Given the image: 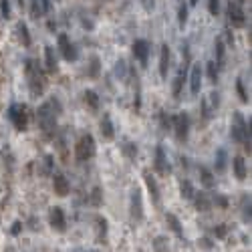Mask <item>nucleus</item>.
I'll use <instances>...</instances> for the list:
<instances>
[{"label":"nucleus","instance_id":"3","mask_svg":"<svg viewBox=\"0 0 252 252\" xmlns=\"http://www.w3.org/2000/svg\"><path fill=\"white\" fill-rule=\"evenodd\" d=\"M24 71H26V79H28L30 95H32V97L43 95V91H45V75H43V71L39 69V65L32 61V59H26Z\"/></svg>","mask_w":252,"mask_h":252},{"label":"nucleus","instance_id":"9","mask_svg":"<svg viewBox=\"0 0 252 252\" xmlns=\"http://www.w3.org/2000/svg\"><path fill=\"white\" fill-rule=\"evenodd\" d=\"M228 19H230L232 26H244L246 14H244V10H242V6L238 2H232V0L228 2Z\"/></svg>","mask_w":252,"mask_h":252},{"label":"nucleus","instance_id":"13","mask_svg":"<svg viewBox=\"0 0 252 252\" xmlns=\"http://www.w3.org/2000/svg\"><path fill=\"white\" fill-rule=\"evenodd\" d=\"M200 89H202V67L200 63H196L190 69V91L192 95H200Z\"/></svg>","mask_w":252,"mask_h":252},{"label":"nucleus","instance_id":"39","mask_svg":"<svg viewBox=\"0 0 252 252\" xmlns=\"http://www.w3.org/2000/svg\"><path fill=\"white\" fill-rule=\"evenodd\" d=\"M208 10L212 16H218V12H220V0H208Z\"/></svg>","mask_w":252,"mask_h":252},{"label":"nucleus","instance_id":"17","mask_svg":"<svg viewBox=\"0 0 252 252\" xmlns=\"http://www.w3.org/2000/svg\"><path fill=\"white\" fill-rule=\"evenodd\" d=\"M167 71H170V46L161 45V53H160V75H161V79L167 77Z\"/></svg>","mask_w":252,"mask_h":252},{"label":"nucleus","instance_id":"50","mask_svg":"<svg viewBox=\"0 0 252 252\" xmlns=\"http://www.w3.org/2000/svg\"><path fill=\"white\" fill-rule=\"evenodd\" d=\"M236 2H238V4H242V2H246V0H236Z\"/></svg>","mask_w":252,"mask_h":252},{"label":"nucleus","instance_id":"16","mask_svg":"<svg viewBox=\"0 0 252 252\" xmlns=\"http://www.w3.org/2000/svg\"><path fill=\"white\" fill-rule=\"evenodd\" d=\"M186 79H188V65H182V67H180V71H178V75H176V81H174V89H172V93H174L176 99H180Z\"/></svg>","mask_w":252,"mask_h":252},{"label":"nucleus","instance_id":"23","mask_svg":"<svg viewBox=\"0 0 252 252\" xmlns=\"http://www.w3.org/2000/svg\"><path fill=\"white\" fill-rule=\"evenodd\" d=\"M45 63H46V71L55 73L59 69L57 65V57H55V48L53 46H45Z\"/></svg>","mask_w":252,"mask_h":252},{"label":"nucleus","instance_id":"35","mask_svg":"<svg viewBox=\"0 0 252 252\" xmlns=\"http://www.w3.org/2000/svg\"><path fill=\"white\" fill-rule=\"evenodd\" d=\"M202 113H204V119H210L212 113H216V111H214V109L208 105V97L202 99Z\"/></svg>","mask_w":252,"mask_h":252},{"label":"nucleus","instance_id":"43","mask_svg":"<svg viewBox=\"0 0 252 252\" xmlns=\"http://www.w3.org/2000/svg\"><path fill=\"white\" fill-rule=\"evenodd\" d=\"M160 123H161V127H163V129H167V127L172 125V119L167 117V113H165V111H160Z\"/></svg>","mask_w":252,"mask_h":252},{"label":"nucleus","instance_id":"44","mask_svg":"<svg viewBox=\"0 0 252 252\" xmlns=\"http://www.w3.org/2000/svg\"><path fill=\"white\" fill-rule=\"evenodd\" d=\"M212 202H214L216 206H220V208H226V206H228V200H226L224 196H220V194H216V196L212 198Z\"/></svg>","mask_w":252,"mask_h":252},{"label":"nucleus","instance_id":"30","mask_svg":"<svg viewBox=\"0 0 252 252\" xmlns=\"http://www.w3.org/2000/svg\"><path fill=\"white\" fill-rule=\"evenodd\" d=\"M121 149H123V154H125L129 160H133V158L137 156V145H136V143H131V141H123Z\"/></svg>","mask_w":252,"mask_h":252},{"label":"nucleus","instance_id":"5","mask_svg":"<svg viewBox=\"0 0 252 252\" xmlns=\"http://www.w3.org/2000/svg\"><path fill=\"white\" fill-rule=\"evenodd\" d=\"M8 119L12 121V125L19 129V131H26L28 127V113H26V105H21V103H14L8 107Z\"/></svg>","mask_w":252,"mask_h":252},{"label":"nucleus","instance_id":"36","mask_svg":"<svg viewBox=\"0 0 252 252\" xmlns=\"http://www.w3.org/2000/svg\"><path fill=\"white\" fill-rule=\"evenodd\" d=\"M236 91H238V95H240V101H242V103H248V93L244 91V83H242V79L236 81Z\"/></svg>","mask_w":252,"mask_h":252},{"label":"nucleus","instance_id":"31","mask_svg":"<svg viewBox=\"0 0 252 252\" xmlns=\"http://www.w3.org/2000/svg\"><path fill=\"white\" fill-rule=\"evenodd\" d=\"M91 204H93L95 208H99L101 204H103V194H101V188H99V186H95L93 192H91Z\"/></svg>","mask_w":252,"mask_h":252},{"label":"nucleus","instance_id":"24","mask_svg":"<svg viewBox=\"0 0 252 252\" xmlns=\"http://www.w3.org/2000/svg\"><path fill=\"white\" fill-rule=\"evenodd\" d=\"M180 192H182V198L192 200L194 194H196V188H194V183H192L190 180H182V182H180Z\"/></svg>","mask_w":252,"mask_h":252},{"label":"nucleus","instance_id":"40","mask_svg":"<svg viewBox=\"0 0 252 252\" xmlns=\"http://www.w3.org/2000/svg\"><path fill=\"white\" fill-rule=\"evenodd\" d=\"M178 21H180V24L183 26V24H186L188 23V8L186 6H180V10H178Z\"/></svg>","mask_w":252,"mask_h":252},{"label":"nucleus","instance_id":"14","mask_svg":"<svg viewBox=\"0 0 252 252\" xmlns=\"http://www.w3.org/2000/svg\"><path fill=\"white\" fill-rule=\"evenodd\" d=\"M53 188H55L57 196L65 198V196H69V192H71V183H69V180H67L63 174H55L53 176Z\"/></svg>","mask_w":252,"mask_h":252},{"label":"nucleus","instance_id":"15","mask_svg":"<svg viewBox=\"0 0 252 252\" xmlns=\"http://www.w3.org/2000/svg\"><path fill=\"white\" fill-rule=\"evenodd\" d=\"M154 165H156V170H158L160 174H170V172H172V167H170V163H167L165 151H163L161 145L156 147V161H154Z\"/></svg>","mask_w":252,"mask_h":252},{"label":"nucleus","instance_id":"4","mask_svg":"<svg viewBox=\"0 0 252 252\" xmlns=\"http://www.w3.org/2000/svg\"><path fill=\"white\" fill-rule=\"evenodd\" d=\"M97 154V145H95V139L91 133H85V136H81V139L77 141L75 145V158L79 161H89L93 160Z\"/></svg>","mask_w":252,"mask_h":252},{"label":"nucleus","instance_id":"32","mask_svg":"<svg viewBox=\"0 0 252 252\" xmlns=\"http://www.w3.org/2000/svg\"><path fill=\"white\" fill-rule=\"evenodd\" d=\"M206 71H208V79H210L212 83H218V65H216L214 61L206 63Z\"/></svg>","mask_w":252,"mask_h":252},{"label":"nucleus","instance_id":"22","mask_svg":"<svg viewBox=\"0 0 252 252\" xmlns=\"http://www.w3.org/2000/svg\"><path fill=\"white\" fill-rule=\"evenodd\" d=\"M101 136H103L105 139L115 137V127H113V121H111V117L107 113L103 115V119H101Z\"/></svg>","mask_w":252,"mask_h":252},{"label":"nucleus","instance_id":"34","mask_svg":"<svg viewBox=\"0 0 252 252\" xmlns=\"http://www.w3.org/2000/svg\"><path fill=\"white\" fill-rule=\"evenodd\" d=\"M30 14L35 16V19H39V16H43V14H45L39 0H30Z\"/></svg>","mask_w":252,"mask_h":252},{"label":"nucleus","instance_id":"37","mask_svg":"<svg viewBox=\"0 0 252 252\" xmlns=\"http://www.w3.org/2000/svg\"><path fill=\"white\" fill-rule=\"evenodd\" d=\"M89 77H99V57L91 59V67H89Z\"/></svg>","mask_w":252,"mask_h":252},{"label":"nucleus","instance_id":"25","mask_svg":"<svg viewBox=\"0 0 252 252\" xmlns=\"http://www.w3.org/2000/svg\"><path fill=\"white\" fill-rule=\"evenodd\" d=\"M151 248H154V252H170V244H167L165 236H156L151 240Z\"/></svg>","mask_w":252,"mask_h":252},{"label":"nucleus","instance_id":"6","mask_svg":"<svg viewBox=\"0 0 252 252\" xmlns=\"http://www.w3.org/2000/svg\"><path fill=\"white\" fill-rule=\"evenodd\" d=\"M172 127L176 131V137L180 141H186L188 139V133H190V117L188 113L183 111V113H178L172 117Z\"/></svg>","mask_w":252,"mask_h":252},{"label":"nucleus","instance_id":"21","mask_svg":"<svg viewBox=\"0 0 252 252\" xmlns=\"http://www.w3.org/2000/svg\"><path fill=\"white\" fill-rule=\"evenodd\" d=\"M165 222H167L170 230L176 234L178 238H183V228H182V222H180V218L176 214H165Z\"/></svg>","mask_w":252,"mask_h":252},{"label":"nucleus","instance_id":"11","mask_svg":"<svg viewBox=\"0 0 252 252\" xmlns=\"http://www.w3.org/2000/svg\"><path fill=\"white\" fill-rule=\"evenodd\" d=\"M59 48H61L65 61H77V48L67 35H59Z\"/></svg>","mask_w":252,"mask_h":252},{"label":"nucleus","instance_id":"19","mask_svg":"<svg viewBox=\"0 0 252 252\" xmlns=\"http://www.w3.org/2000/svg\"><path fill=\"white\" fill-rule=\"evenodd\" d=\"M192 200H194V204H196V208L200 212H208L212 208V200H210V196L206 192H196Z\"/></svg>","mask_w":252,"mask_h":252},{"label":"nucleus","instance_id":"28","mask_svg":"<svg viewBox=\"0 0 252 252\" xmlns=\"http://www.w3.org/2000/svg\"><path fill=\"white\" fill-rule=\"evenodd\" d=\"M252 204H250V196H242V220L250 224V218H252V212H250Z\"/></svg>","mask_w":252,"mask_h":252},{"label":"nucleus","instance_id":"48","mask_svg":"<svg viewBox=\"0 0 252 252\" xmlns=\"http://www.w3.org/2000/svg\"><path fill=\"white\" fill-rule=\"evenodd\" d=\"M200 244L204 246V248H212V244H210V240H208V238H202V240H200Z\"/></svg>","mask_w":252,"mask_h":252},{"label":"nucleus","instance_id":"10","mask_svg":"<svg viewBox=\"0 0 252 252\" xmlns=\"http://www.w3.org/2000/svg\"><path fill=\"white\" fill-rule=\"evenodd\" d=\"M131 50H133V57H136L141 65H147V57H149V43H147L145 39H137V41H133Z\"/></svg>","mask_w":252,"mask_h":252},{"label":"nucleus","instance_id":"46","mask_svg":"<svg viewBox=\"0 0 252 252\" xmlns=\"http://www.w3.org/2000/svg\"><path fill=\"white\" fill-rule=\"evenodd\" d=\"M21 228H23V224H21L19 220H16V222L12 224V228H10V232L14 234V236H19V234H21Z\"/></svg>","mask_w":252,"mask_h":252},{"label":"nucleus","instance_id":"29","mask_svg":"<svg viewBox=\"0 0 252 252\" xmlns=\"http://www.w3.org/2000/svg\"><path fill=\"white\" fill-rule=\"evenodd\" d=\"M85 103H87L93 111H97V109H99V95H97L95 91H91V89L85 91Z\"/></svg>","mask_w":252,"mask_h":252},{"label":"nucleus","instance_id":"8","mask_svg":"<svg viewBox=\"0 0 252 252\" xmlns=\"http://www.w3.org/2000/svg\"><path fill=\"white\" fill-rule=\"evenodd\" d=\"M48 222L53 226V230L57 232H65L67 230V218H65V212L61 206H53L48 212Z\"/></svg>","mask_w":252,"mask_h":252},{"label":"nucleus","instance_id":"1","mask_svg":"<svg viewBox=\"0 0 252 252\" xmlns=\"http://www.w3.org/2000/svg\"><path fill=\"white\" fill-rule=\"evenodd\" d=\"M61 111H63V107L57 99L45 101V103L37 109V121L46 136H50V133L57 129V117L61 115Z\"/></svg>","mask_w":252,"mask_h":252},{"label":"nucleus","instance_id":"33","mask_svg":"<svg viewBox=\"0 0 252 252\" xmlns=\"http://www.w3.org/2000/svg\"><path fill=\"white\" fill-rule=\"evenodd\" d=\"M19 37L24 43V46H30V35H28V28L24 23H19Z\"/></svg>","mask_w":252,"mask_h":252},{"label":"nucleus","instance_id":"12","mask_svg":"<svg viewBox=\"0 0 252 252\" xmlns=\"http://www.w3.org/2000/svg\"><path fill=\"white\" fill-rule=\"evenodd\" d=\"M143 180H145L147 192H149V196H151V202H154L156 206H160V202H161V196H160V186H158L156 178L151 176L149 172H143Z\"/></svg>","mask_w":252,"mask_h":252},{"label":"nucleus","instance_id":"49","mask_svg":"<svg viewBox=\"0 0 252 252\" xmlns=\"http://www.w3.org/2000/svg\"><path fill=\"white\" fill-rule=\"evenodd\" d=\"M190 4H192V6H196V4H198V0H190Z\"/></svg>","mask_w":252,"mask_h":252},{"label":"nucleus","instance_id":"45","mask_svg":"<svg viewBox=\"0 0 252 252\" xmlns=\"http://www.w3.org/2000/svg\"><path fill=\"white\" fill-rule=\"evenodd\" d=\"M53 170V156H45V174H50Z\"/></svg>","mask_w":252,"mask_h":252},{"label":"nucleus","instance_id":"18","mask_svg":"<svg viewBox=\"0 0 252 252\" xmlns=\"http://www.w3.org/2000/svg\"><path fill=\"white\" fill-rule=\"evenodd\" d=\"M232 170H234V176H236V180L244 182V180H246V176H248V170H246V161H244V158H240V156L234 158V160H232Z\"/></svg>","mask_w":252,"mask_h":252},{"label":"nucleus","instance_id":"27","mask_svg":"<svg viewBox=\"0 0 252 252\" xmlns=\"http://www.w3.org/2000/svg\"><path fill=\"white\" fill-rule=\"evenodd\" d=\"M226 170V149H218L216 151V172H224Z\"/></svg>","mask_w":252,"mask_h":252},{"label":"nucleus","instance_id":"41","mask_svg":"<svg viewBox=\"0 0 252 252\" xmlns=\"http://www.w3.org/2000/svg\"><path fill=\"white\" fill-rule=\"evenodd\" d=\"M97 224H99V236L105 238V234H107V220L99 216V218H97Z\"/></svg>","mask_w":252,"mask_h":252},{"label":"nucleus","instance_id":"47","mask_svg":"<svg viewBox=\"0 0 252 252\" xmlns=\"http://www.w3.org/2000/svg\"><path fill=\"white\" fill-rule=\"evenodd\" d=\"M41 2V6H43V12L46 14V12H50V0H39Z\"/></svg>","mask_w":252,"mask_h":252},{"label":"nucleus","instance_id":"20","mask_svg":"<svg viewBox=\"0 0 252 252\" xmlns=\"http://www.w3.org/2000/svg\"><path fill=\"white\" fill-rule=\"evenodd\" d=\"M200 180H202V186H204L206 190L216 188V178H214V174L208 170V167H204V165H200Z\"/></svg>","mask_w":252,"mask_h":252},{"label":"nucleus","instance_id":"51","mask_svg":"<svg viewBox=\"0 0 252 252\" xmlns=\"http://www.w3.org/2000/svg\"><path fill=\"white\" fill-rule=\"evenodd\" d=\"M87 252H97V250H87Z\"/></svg>","mask_w":252,"mask_h":252},{"label":"nucleus","instance_id":"7","mask_svg":"<svg viewBox=\"0 0 252 252\" xmlns=\"http://www.w3.org/2000/svg\"><path fill=\"white\" fill-rule=\"evenodd\" d=\"M129 210H131V218L136 222L143 220V200H141V192L137 188L131 190V206H129Z\"/></svg>","mask_w":252,"mask_h":252},{"label":"nucleus","instance_id":"26","mask_svg":"<svg viewBox=\"0 0 252 252\" xmlns=\"http://www.w3.org/2000/svg\"><path fill=\"white\" fill-rule=\"evenodd\" d=\"M214 50H216V65L218 67H222V63H224V53H226V48H224V41L222 39H218L216 41V45H214Z\"/></svg>","mask_w":252,"mask_h":252},{"label":"nucleus","instance_id":"42","mask_svg":"<svg viewBox=\"0 0 252 252\" xmlns=\"http://www.w3.org/2000/svg\"><path fill=\"white\" fill-rule=\"evenodd\" d=\"M0 10H2L4 19H10V2L8 0H0Z\"/></svg>","mask_w":252,"mask_h":252},{"label":"nucleus","instance_id":"38","mask_svg":"<svg viewBox=\"0 0 252 252\" xmlns=\"http://www.w3.org/2000/svg\"><path fill=\"white\" fill-rule=\"evenodd\" d=\"M226 234H228V226L226 224H218L214 228V236L216 238H226Z\"/></svg>","mask_w":252,"mask_h":252},{"label":"nucleus","instance_id":"2","mask_svg":"<svg viewBox=\"0 0 252 252\" xmlns=\"http://www.w3.org/2000/svg\"><path fill=\"white\" fill-rule=\"evenodd\" d=\"M230 136L234 141H238V143H244L246 151L250 154V119L246 123V119L242 117L240 111L234 113L232 117V125H230Z\"/></svg>","mask_w":252,"mask_h":252}]
</instances>
